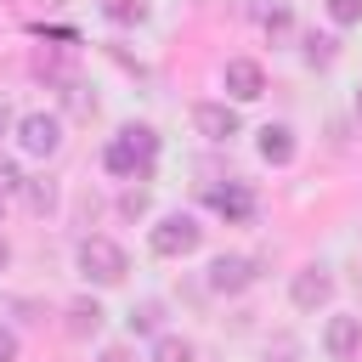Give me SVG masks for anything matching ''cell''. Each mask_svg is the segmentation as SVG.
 Returning a JSON list of instances; mask_svg holds the SVG:
<instances>
[{"label":"cell","mask_w":362,"mask_h":362,"mask_svg":"<svg viewBox=\"0 0 362 362\" xmlns=\"http://www.w3.org/2000/svg\"><path fill=\"white\" fill-rule=\"evenodd\" d=\"M198 243H204V226H198L187 209H170V215L147 232V249H153L158 260H181V255H192Z\"/></svg>","instance_id":"cell-3"},{"label":"cell","mask_w":362,"mask_h":362,"mask_svg":"<svg viewBox=\"0 0 362 362\" xmlns=\"http://www.w3.org/2000/svg\"><path fill=\"white\" fill-rule=\"evenodd\" d=\"M255 283V260L249 255H215L209 260V288L215 294H243Z\"/></svg>","instance_id":"cell-10"},{"label":"cell","mask_w":362,"mask_h":362,"mask_svg":"<svg viewBox=\"0 0 362 362\" xmlns=\"http://www.w3.org/2000/svg\"><path fill=\"white\" fill-rule=\"evenodd\" d=\"M6 266H11V243L0 238V272H6Z\"/></svg>","instance_id":"cell-25"},{"label":"cell","mask_w":362,"mask_h":362,"mask_svg":"<svg viewBox=\"0 0 362 362\" xmlns=\"http://www.w3.org/2000/svg\"><path fill=\"white\" fill-rule=\"evenodd\" d=\"M102 11L113 23H147V0H102Z\"/></svg>","instance_id":"cell-17"},{"label":"cell","mask_w":362,"mask_h":362,"mask_svg":"<svg viewBox=\"0 0 362 362\" xmlns=\"http://www.w3.org/2000/svg\"><path fill=\"white\" fill-rule=\"evenodd\" d=\"M328 57H334V40H317V34H311V40H305V62H328Z\"/></svg>","instance_id":"cell-20"},{"label":"cell","mask_w":362,"mask_h":362,"mask_svg":"<svg viewBox=\"0 0 362 362\" xmlns=\"http://www.w3.org/2000/svg\"><path fill=\"white\" fill-rule=\"evenodd\" d=\"M255 147H260V158L277 164V170L294 164V130H288V124H260V141H255Z\"/></svg>","instance_id":"cell-12"},{"label":"cell","mask_w":362,"mask_h":362,"mask_svg":"<svg viewBox=\"0 0 362 362\" xmlns=\"http://www.w3.org/2000/svg\"><path fill=\"white\" fill-rule=\"evenodd\" d=\"M124 322H130V334H158L164 328V305L158 300H141V305H130Z\"/></svg>","instance_id":"cell-15"},{"label":"cell","mask_w":362,"mask_h":362,"mask_svg":"<svg viewBox=\"0 0 362 362\" xmlns=\"http://www.w3.org/2000/svg\"><path fill=\"white\" fill-rule=\"evenodd\" d=\"M288 300H294V311H322V305L334 300V277H328L322 266H300V272L288 277Z\"/></svg>","instance_id":"cell-7"},{"label":"cell","mask_w":362,"mask_h":362,"mask_svg":"<svg viewBox=\"0 0 362 362\" xmlns=\"http://www.w3.org/2000/svg\"><path fill=\"white\" fill-rule=\"evenodd\" d=\"M249 17H255L266 34H288V28H294V6H288V0H249Z\"/></svg>","instance_id":"cell-13"},{"label":"cell","mask_w":362,"mask_h":362,"mask_svg":"<svg viewBox=\"0 0 362 362\" xmlns=\"http://www.w3.org/2000/svg\"><path fill=\"white\" fill-rule=\"evenodd\" d=\"M294 356V339H277V362H288Z\"/></svg>","instance_id":"cell-24"},{"label":"cell","mask_w":362,"mask_h":362,"mask_svg":"<svg viewBox=\"0 0 362 362\" xmlns=\"http://www.w3.org/2000/svg\"><path fill=\"white\" fill-rule=\"evenodd\" d=\"M356 113H362V85H356Z\"/></svg>","instance_id":"cell-26"},{"label":"cell","mask_w":362,"mask_h":362,"mask_svg":"<svg viewBox=\"0 0 362 362\" xmlns=\"http://www.w3.org/2000/svg\"><path fill=\"white\" fill-rule=\"evenodd\" d=\"M119 209H124L130 221H136V215H147V192H124V198H119Z\"/></svg>","instance_id":"cell-21"},{"label":"cell","mask_w":362,"mask_h":362,"mask_svg":"<svg viewBox=\"0 0 362 362\" xmlns=\"http://www.w3.org/2000/svg\"><path fill=\"white\" fill-rule=\"evenodd\" d=\"M0 362H17V334L0 322Z\"/></svg>","instance_id":"cell-22"},{"label":"cell","mask_w":362,"mask_h":362,"mask_svg":"<svg viewBox=\"0 0 362 362\" xmlns=\"http://www.w3.org/2000/svg\"><path fill=\"white\" fill-rule=\"evenodd\" d=\"M322 351H328V362H356L362 356V317H328Z\"/></svg>","instance_id":"cell-9"},{"label":"cell","mask_w":362,"mask_h":362,"mask_svg":"<svg viewBox=\"0 0 362 362\" xmlns=\"http://www.w3.org/2000/svg\"><path fill=\"white\" fill-rule=\"evenodd\" d=\"M74 266H79V277H85V283H96V288H113V283H124V272H130V255H124L113 238L90 232V238H79V249H74Z\"/></svg>","instance_id":"cell-2"},{"label":"cell","mask_w":362,"mask_h":362,"mask_svg":"<svg viewBox=\"0 0 362 362\" xmlns=\"http://www.w3.org/2000/svg\"><path fill=\"white\" fill-rule=\"evenodd\" d=\"M17 198H23V204H28L34 215L57 209V187H51V181H23V192H17Z\"/></svg>","instance_id":"cell-16"},{"label":"cell","mask_w":362,"mask_h":362,"mask_svg":"<svg viewBox=\"0 0 362 362\" xmlns=\"http://www.w3.org/2000/svg\"><path fill=\"white\" fill-rule=\"evenodd\" d=\"M17 147H23L28 158H51V153L62 147V119L45 113V107H40V113H23V119H17Z\"/></svg>","instance_id":"cell-4"},{"label":"cell","mask_w":362,"mask_h":362,"mask_svg":"<svg viewBox=\"0 0 362 362\" xmlns=\"http://www.w3.org/2000/svg\"><path fill=\"white\" fill-rule=\"evenodd\" d=\"M62 317H68L62 328H68L74 339H96V334H102V322H107V311H102V305H96L90 294H79V300H68V311H62Z\"/></svg>","instance_id":"cell-11"},{"label":"cell","mask_w":362,"mask_h":362,"mask_svg":"<svg viewBox=\"0 0 362 362\" xmlns=\"http://www.w3.org/2000/svg\"><path fill=\"white\" fill-rule=\"evenodd\" d=\"M198 351H192V339L187 334H153V351H147V362H192Z\"/></svg>","instance_id":"cell-14"},{"label":"cell","mask_w":362,"mask_h":362,"mask_svg":"<svg viewBox=\"0 0 362 362\" xmlns=\"http://www.w3.org/2000/svg\"><path fill=\"white\" fill-rule=\"evenodd\" d=\"M102 362H130V351H124V345H107V351H102Z\"/></svg>","instance_id":"cell-23"},{"label":"cell","mask_w":362,"mask_h":362,"mask_svg":"<svg viewBox=\"0 0 362 362\" xmlns=\"http://www.w3.org/2000/svg\"><path fill=\"white\" fill-rule=\"evenodd\" d=\"M328 6V23L334 28H356L362 23V0H322Z\"/></svg>","instance_id":"cell-18"},{"label":"cell","mask_w":362,"mask_h":362,"mask_svg":"<svg viewBox=\"0 0 362 362\" xmlns=\"http://www.w3.org/2000/svg\"><path fill=\"white\" fill-rule=\"evenodd\" d=\"M192 124H198L204 141H232L243 130V119H238L232 102H192Z\"/></svg>","instance_id":"cell-8"},{"label":"cell","mask_w":362,"mask_h":362,"mask_svg":"<svg viewBox=\"0 0 362 362\" xmlns=\"http://www.w3.org/2000/svg\"><path fill=\"white\" fill-rule=\"evenodd\" d=\"M221 85H226L232 102H255V96H266V68H260L255 57H226Z\"/></svg>","instance_id":"cell-6"},{"label":"cell","mask_w":362,"mask_h":362,"mask_svg":"<svg viewBox=\"0 0 362 362\" xmlns=\"http://www.w3.org/2000/svg\"><path fill=\"white\" fill-rule=\"evenodd\" d=\"M0 130H6V113H0Z\"/></svg>","instance_id":"cell-27"},{"label":"cell","mask_w":362,"mask_h":362,"mask_svg":"<svg viewBox=\"0 0 362 362\" xmlns=\"http://www.w3.org/2000/svg\"><path fill=\"white\" fill-rule=\"evenodd\" d=\"M153 158H158V130H153V124H124V130L102 147V170L119 175V181L153 175Z\"/></svg>","instance_id":"cell-1"},{"label":"cell","mask_w":362,"mask_h":362,"mask_svg":"<svg viewBox=\"0 0 362 362\" xmlns=\"http://www.w3.org/2000/svg\"><path fill=\"white\" fill-rule=\"evenodd\" d=\"M204 209H215L221 221L243 226V221H255V209H260V204H255V192H249L243 181H226V187L215 181V187H204Z\"/></svg>","instance_id":"cell-5"},{"label":"cell","mask_w":362,"mask_h":362,"mask_svg":"<svg viewBox=\"0 0 362 362\" xmlns=\"http://www.w3.org/2000/svg\"><path fill=\"white\" fill-rule=\"evenodd\" d=\"M6 192H23V170L11 164V158H0V198Z\"/></svg>","instance_id":"cell-19"}]
</instances>
